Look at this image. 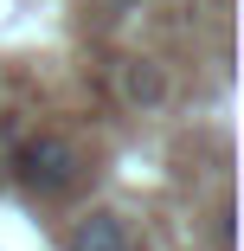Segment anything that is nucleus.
<instances>
[{"instance_id": "obj_3", "label": "nucleus", "mask_w": 244, "mask_h": 251, "mask_svg": "<svg viewBox=\"0 0 244 251\" xmlns=\"http://www.w3.org/2000/svg\"><path fill=\"white\" fill-rule=\"evenodd\" d=\"M122 97H129V103H141V110H155L161 97H167L161 65H155V58H129V65H122Z\"/></svg>"}, {"instance_id": "obj_5", "label": "nucleus", "mask_w": 244, "mask_h": 251, "mask_svg": "<svg viewBox=\"0 0 244 251\" xmlns=\"http://www.w3.org/2000/svg\"><path fill=\"white\" fill-rule=\"evenodd\" d=\"M135 7H141V0H103V13H110V20H122V13H135Z\"/></svg>"}, {"instance_id": "obj_4", "label": "nucleus", "mask_w": 244, "mask_h": 251, "mask_svg": "<svg viewBox=\"0 0 244 251\" xmlns=\"http://www.w3.org/2000/svg\"><path fill=\"white\" fill-rule=\"evenodd\" d=\"M212 238H219V251H231V238H238V213H231V200H225L219 219H212Z\"/></svg>"}, {"instance_id": "obj_2", "label": "nucleus", "mask_w": 244, "mask_h": 251, "mask_svg": "<svg viewBox=\"0 0 244 251\" xmlns=\"http://www.w3.org/2000/svg\"><path fill=\"white\" fill-rule=\"evenodd\" d=\"M122 245H129V219L110 213V206L84 213V219L65 232V251H122Z\"/></svg>"}, {"instance_id": "obj_6", "label": "nucleus", "mask_w": 244, "mask_h": 251, "mask_svg": "<svg viewBox=\"0 0 244 251\" xmlns=\"http://www.w3.org/2000/svg\"><path fill=\"white\" fill-rule=\"evenodd\" d=\"M122 251H148V245H135V238H129V245H122Z\"/></svg>"}, {"instance_id": "obj_1", "label": "nucleus", "mask_w": 244, "mask_h": 251, "mask_svg": "<svg viewBox=\"0 0 244 251\" xmlns=\"http://www.w3.org/2000/svg\"><path fill=\"white\" fill-rule=\"evenodd\" d=\"M13 180L26 193H39V200H58V193H71L84 180V148L71 135H52V129H45V135H26L20 155H13Z\"/></svg>"}]
</instances>
